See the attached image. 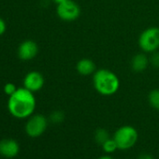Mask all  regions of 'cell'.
<instances>
[{"mask_svg": "<svg viewBox=\"0 0 159 159\" xmlns=\"http://www.w3.org/2000/svg\"><path fill=\"white\" fill-rule=\"evenodd\" d=\"M148 101L151 107L159 111V89H153L149 93Z\"/></svg>", "mask_w": 159, "mask_h": 159, "instance_id": "12", "label": "cell"}, {"mask_svg": "<svg viewBox=\"0 0 159 159\" xmlns=\"http://www.w3.org/2000/svg\"><path fill=\"white\" fill-rule=\"evenodd\" d=\"M16 90H17V87H16V85H15L14 84H12V83H8V84H6L4 85V87H3V91H4V93H5L8 97L11 96Z\"/></svg>", "mask_w": 159, "mask_h": 159, "instance_id": "16", "label": "cell"}, {"mask_svg": "<svg viewBox=\"0 0 159 159\" xmlns=\"http://www.w3.org/2000/svg\"><path fill=\"white\" fill-rule=\"evenodd\" d=\"M20 152L19 143L12 139H5L0 140V154L6 158H13Z\"/></svg>", "mask_w": 159, "mask_h": 159, "instance_id": "9", "label": "cell"}, {"mask_svg": "<svg viewBox=\"0 0 159 159\" xmlns=\"http://www.w3.org/2000/svg\"><path fill=\"white\" fill-rule=\"evenodd\" d=\"M150 63L152 65V66L159 68V52H154L152 53L150 58Z\"/></svg>", "mask_w": 159, "mask_h": 159, "instance_id": "17", "label": "cell"}, {"mask_svg": "<svg viewBox=\"0 0 159 159\" xmlns=\"http://www.w3.org/2000/svg\"><path fill=\"white\" fill-rule=\"evenodd\" d=\"M18 57L23 61H30L34 59L39 53V46L38 44L31 39H27L23 41L17 50Z\"/></svg>", "mask_w": 159, "mask_h": 159, "instance_id": "8", "label": "cell"}, {"mask_svg": "<svg viewBox=\"0 0 159 159\" xmlns=\"http://www.w3.org/2000/svg\"><path fill=\"white\" fill-rule=\"evenodd\" d=\"M56 14L62 21L73 22L81 15V8L73 0H66L57 5Z\"/></svg>", "mask_w": 159, "mask_h": 159, "instance_id": "6", "label": "cell"}, {"mask_svg": "<svg viewBox=\"0 0 159 159\" xmlns=\"http://www.w3.org/2000/svg\"><path fill=\"white\" fill-rule=\"evenodd\" d=\"M139 46L145 53H152L159 49V27L152 26L143 30L139 37Z\"/></svg>", "mask_w": 159, "mask_h": 159, "instance_id": "3", "label": "cell"}, {"mask_svg": "<svg viewBox=\"0 0 159 159\" xmlns=\"http://www.w3.org/2000/svg\"><path fill=\"white\" fill-rule=\"evenodd\" d=\"M102 148H103V151L107 153H111L113 152H115L118 147H117V144L114 140V139H107L103 144H102Z\"/></svg>", "mask_w": 159, "mask_h": 159, "instance_id": "14", "label": "cell"}, {"mask_svg": "<svg viewBox=\"0 0 159 159\" xmlns=\"http://www.w3.org/2000/svg\"><path fill=\"white\" fill-rule=\"evenodd\" d=\"M93 84L98 94L110 97L118 92L120 80L113 71L107 68H99L93 74Z\"/></svg>", "mask_w": 159, "mask_h": 159, "instance_id": "2", "label": "cell"}, {"mask_svg": "<svg viewBox=\"0 0 159 159\" xmlns=\"http://www.w3.org/2000/svg\"><path fill=\"white\" fill-rule=\"evenodd\" d=\"M76 70L82 76H90L96 72L97 66L96 64L91 59L82 58L81 60L78 61L76 65Z\"/></svg>", "mask_w": 159, "mask_h": 159, "instance_id": "10", "label": "cell"}, {"mask_svg": "<svg viewBox=\"0 0 159 159\" xmlns=\"http://www.w3.org/2000/svg\"><path fill=\"white\" fill-rule=\"evenodd\" d=\"M150 64V59L145 52L137 53L131 60V67L135 72H142L147 69Z\"/></svg>", "mask_w": 159, "mask_h": 159, "instance_id": "11", "label": "cell"}, {"mask_svg": "<svg viewBox=\"0 0 159 159\" xmlns=\"http://www.w3.org/2000/svg\"><path fill=\"white\" fill-rule=\"evenodd\" d=\"M48 126V120L42 114H33L27 118L25 124V132L31 138H38L41 136Z\"/></svg>", "mask_w": 159, "mask_h": 159, "instance_id": "5", "label": "cell"}, {"mask_svg": "<svg viewBox=\"0 0 159 159\" xmlns=\"http://www.w3.org/2000/svg\"><path fill=\"white\" fill-rule=\"evenodd\" d=\"M8 111L17 119H27L34 114L37 100L35 93L23 87L17 88V90L9 97L8 99Z\"/></svg>", "mask_w": 159, "mask_h": 159, "instance_id": "1", "label": "cell"}, {"mask_svg": "<svg viewBox=\"0 0 159 159\" xmlns=\"http://www.w3.org/2000/svg\"><path fill=\"white\" fill-rule=\"evenodd\" d=\"M7 30V25H6V22L2 19L0 18V36H2Z\"/></svg>", "mask_w": 159, "mask_h": 159, "instance_id": "18", "label": "cell"}, {"mask_svg": "<svg viewBox=\"0 0 159 159\" xmlns=\"http://www.w3.org/2000/svg\"><path fill=\"white\" fill-rule=\"evenodd\" d=\"M65 116H64V113L60 111H55L53 112H52V114L50 115V120L52 123L53 124H60L63 122Z\"/></svg>", "mask_w": 159, "mask_h": 159, "instance_id": "15", "label": "cell"}, {"mask_svg": "<svg viewBox=\"0 0 159 159\" xmlns=\"http://www.w3.org/2000/svg\"><path fill=\"white\" fill-rule=\"evenodd\" d=\"M44 84H45V80L43 75L36 70H32L26 73L23 81L24 87L33 93H37L40 91L43 88Z\"/></svg>", "mask_w": 159, "mask_h": 159, "instance_id": "7", "label": "cell"}, {"mask_svg": "<svg viewBox=\"0 0 159 159\" xmlns=\"http://www.w3.org/2000/svg\"><path fill=\"white\" fill-rule=\"evenodd\" d=\"M138 131L131 125H124L118 128L114 134V140L120 150L132 148L138 140Z\"/></svg>", "mask_w": 159, "mask_h": 159, "instance_id": "4", "label": "cell"}, {"mask_svg": "<svg viewBox=\"0 0 159 159\" xmlns=\"http://www.w3.org/2000/svg\"><path fill=\"white\" fill-rule=\"evenodd\" d=\"M52 1H53L56 5H59V4H61V3L66 1V0H52Z\"/></svg>", "mask_w": 159, "mask_h": 159, "instance_id": "20", "label": "cell"}, {"mask_svg": "<svg viewBox=\"0 0 159 159\" xmlns=\"http://www.w3.org/2000/svg\"><path fill=\"white\" fill-rule=\"evenodd\" d=\"M98 159H113V158L111 157V156H109V155H104V156H101V157L98 158Z\"/></svg>", "mask_w": 159, "mask_h": 159, "instance_id": "21", "label": "cell"}, {"mask_svg": "<svg viewBox=\"0 0 159 159\" xmlns=\"http://www.w3.org/2000/svg\"><path fill=\"white\" fill-rule=\"evenodd\" d=\"M110 137H109V133L107 130L103 129V128H99L96 131L95 133V139L98 143L99 144H103L107 139H109Z\"/></svg>", "mask_w": 159, "mask_h": 159, "instance_id": "13", "label": "cell"}, {"mask_svg": "<svg viewBox=\"0 0 159 159\" xmlns=\"http://www.w3.org/2000/svg\"><path fill=\"white\" fill-rule=\"evenodd\" d=\"M139 159H154V158L148 153H142L139 156Z\"/></svg>", "mask_w": 159, "mask_h": 159, "instance_id": "19", "label": "cell"}]
</instances>
